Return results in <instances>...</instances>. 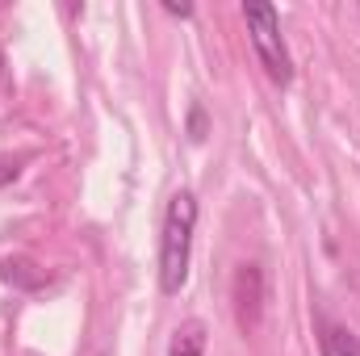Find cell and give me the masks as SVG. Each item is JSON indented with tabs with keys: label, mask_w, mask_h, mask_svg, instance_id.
I'll return each instance as SVG.
<instances>
[{
	"label": "cell",
	"mask_w": 360,
	"mask_h": 356,
	"mask_svg": "<svg viewBox=\"0 0 360 356\" xmlns=\"http://www.w3.org/2000/svg\"><path fill=\"white\" fill-rule=\"evenodd\" d=\"M193 231H197V197L188 189L172 193L168 214H164V235H160V289L176 298L188 281L193 265Z\"/></svg>",
	"instance_id": "6da1fadb"
},
{
	"label": "cell",
	"mask_w": 360,
	"mask_h": 356,
	"mask_svg": "<svg viewBox=\"0 0 360 356\" xmlns=\"http://www.w3.org/2000/svg\"><path fill=\"white\" fill-rule=\"evenodd\" d=\"M243 21H248V38L260 55V68L269 72L272 84H289L293 80V59H289V46H285V34H281V17L272 4H248L243 8Z\"/></svg>",
	"instance_id": "7a4b0ae2"
},
{
	"label": "cell",
	"mask_w": 360,
	"mask_h": 356,
	"mask_svg": "<svg viewBox=\"0 0 360 356\" xmlns=\"http://www.w3.org/2000/svg\"><path fill=\"white\" fill-rule=\"evenodd\" d=\"M231 298H235V323L243 336H252L264 319V272L260 265H239L235 272V285H231Z\"/></svg>",
	"instance_id": "3957f363"
},
{
	"label": "cell",
	"mask_w": 360,
	"mask_h": 356,
	"mask_svg": "<svg viewBox=\"0 0 360 356\" xmlns=\"http://www.w3.org/2000/svg\"><path fill=\"white\" fill-rule=\"evenodd\" d=\"M319 352L323 356H360V336H352L340 323L319 319Z\"/></svg>",
	"instance_id": "277c9868"
},
{
	"label": "cell",
	"mask_w": 360,
	"mask_h": 356,
	"mask_svg": "<svg viewBox=\"0 0 360 356\" xmlns=\"http://www.w3.org/2000/svg\"><path fill=\"white\" fill-rule=\"evenodd\" d=\"M205 340H210L205 323L201 319H188V323H180L176 331H172L168 356H205Z\"/></svg>",
	"instance_id": "5b68a950"
},
{
	"label": "cell",
	"mask_w": 360,
	"mask_h": 356,
	"mask_svg": "<svg viewBox=\"0 0 360 356\" xmlns=\"http://www.w3.org/2000/svg\"><path fill=\"white\" fill-rule=\"evenodd\" d=\"M188 130H193V139H205V113H201V109H193V117H188Z\"/></svg>",
	"instance_id": "8992f818"
},
{
	"label": "cell",
	"mask_w": 360,
	"mask_h": 356,
	"mask_svg": "<svg viewBox=\"0 0 360 356\" xmlns=\"http://www.w3.org/2000/svg\"><path fill=\"white\" fill-rule=\"evenodd\" d=\"M164 8H168L172 17H193V8H188V4H180V8H176V4H164Z\"/></svg>",
	"instance_id": "52a82bcc"
},
{
	"label": "cell",
	"mask_w": 360,
	"mask_h": 356,
	"mask_svg": "<svg viewBox=\"0 0 360 356\" xmlns=\"http://www.w3.org/2000/svg\"><path fill=\"white\" fill-rule=\"evenodd\" d=\"M8 177H17V164H0V180H8Z\"/></svg>",
	"instance_id": "ba28073f"
}]
</instances>
